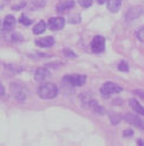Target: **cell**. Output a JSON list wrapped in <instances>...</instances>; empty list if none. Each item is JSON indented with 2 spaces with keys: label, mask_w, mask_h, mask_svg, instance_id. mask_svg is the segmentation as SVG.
Here are the masks:
<instances>
[{
  "label": "cell",
  "mask_w": 144,
  "mask_h": 146,
  "mask_svg": "<svg viewBox=\"0 0 144 146\" xmlns=\"http://www.w3.org/2000/svg\"><path fill=\"white\" fill-rule=\"evenodd\" d=\"M38 95L41 99H45V100L54 99L58 95V87L53 83L44 82L38 87Z\"/></svg>",
  "instance_id": "obj_1"
},
{
  "label": "cell",
  "mask_w": 144,
  "mask_h": 146,
  "mask_svg": "<svg viewBox=\"0 0 144 146\" xmlns=\"http://www.w3.org/2000/svg\"><path fill=\"white\" fill-rule=\"evenodd\" d=\"M10 90H11V94L13 95V98L20 102L25 101L27 98V89H26V87L23 86L21 83L13 82L10 86Z\"/></svg>",
  "instance_id": "obj_2"
},
{
  "label": "cell",
  "mask_w": 144,
  "mask_h": 146,
  "mask_svg": "<svg viewBox=\"0 0 144 146\" xmlns=\"http://www.w3.org/2000/svg\"><path fill=\"white\" fill-rule=\"evenodd\" d=\"M122 92V87H119L118 84L113 83V82H106L100 88V94L104 98H109L111 94H118Z\"/></svg>",
  "instance_id": "obj_3"
},
{
  "label": "cell",
  "mask_w": 144,
  "mask_h": 146,
  "mask_svg": "<svg viewBox=\"0 0 144 146\" xmlns=\"http://www.w3.org/2000/svg\"><path fill=\"white\" fill-rule=\"evenodd\" d=\"M124 119H125L126 122H129L130 125L135 126L136 128H138V129H144V121L139 118V116L136 115L135 113H128V114H125Z\"/></svg>",
  "instance_id": "obj_4"
},
{
  "label": "cell",
  "mask_w": 144,
  "mask_h": 146,
  "mask_svg": "<svg viewBox=\"0 0 144 146\" xmlns=\"http://www.w3.org/2000/svg\"><path fill=\"white\" fill-rule=\"evenodd\" d=\"M91 49L95 54L103 52L105 50V39L103 37H100V36H96L91 42Z\"/></svg>",
  "instance_id": "obj_5"
},
{
  "label": "cell",
  "mask_w": 144,
  "mask_h": 146,
  "mask_svg": "<svg viewBox=\"0 0 144 146\" xmlns=\"http://www.w3.org/2000/svg\"><path fill=\"white\" fill-rule=\"evenodd\" d=\"M63 81L70 83L72 87H81L85 83L86 77L83 76V75H69V76L64 77Z\"/></svg>",
  "instance_id": "obj_6"
},
{
  "label": "cell",
  "mask_w": 144,
  "mask_h": 146,
  "mask_svg": "<svg viewBox=\"0 0 144 146\" xmlns=\"http://www.w3.org/2000/svg\"><path fill=\"white\" fill-rule=\"evenodd\" d=\"M143 12H144L143 7H141V6H134V7H131V9L126 12V14H125V20L131 21V20H134V19H137V18H139V17L142 16Z\"/></svg>",
  "instance_id": "obj_7"
},
{
  "label": "cell",
  "mask_w": 144,
  "mask_h": 146,
  "mask_svg": "<svg viewBox=\"0 0 144 146\" xmlns=\"http://www.w3.org/2000/svg\"><path fill=\"white\" fill-rule=\"evenodd\" d=\"M65 26V19L62 17H54L48 20V27L53 31H58Z\"/></svg>",
  "instance_id": "obj_8"
},
{
  "label": "cell",
  "mask_w": 144,
  "mask_h": 146,
  "mask_svg": "<svg viewBox=\"0 0 144 146\" xmlns=\"http://www.w3.org/2000/svg\"><path fill=\"white\" fill-rule=\"evenodd\" d=\"M50 76H51V74H50V71L46 68H38L34 72V78H35V81H38V82L46 81V80L50 78Z\"/></svg>",
  "instance_id": "obj_9"
},
{
  "label": "cell",
  "mask_w": 144,
  "mask_h": 146,
  "mask_svg": "<svg viewBox=\"0 0 144 146\" xmlns=\"http://www.w3.org/2000/svg\"><path fill=\"white\" fill-rule=\"evenodd\" d=\"M35 44L40 48H50L54 44V38L51 36H47V37H43L35 40Z\"/></svg>",
  "instance_id": "obj_10"
},
{
  "label": "cell",
  "mask_w": 144,
  "mask_h": 146,
  "mask_svg": "<svg viewBox=\"0 0 144 146\" xmlns=\"http://www.w3.org/2000/svg\"><path fill=\"white\" fill-rule=\"evenodd\" d=\"M16 26V18L13 16H6V18L4 19V23H3V30L4 31H11Z\"/></svg>",
  "instance_id": "obj_11"
},
{
  "label": "cell",
  "mask_w": 144,
  "mask_h": 146,
  "mask_svg": "<svg viewBox=\"0 0 144 146\" xmlns=\"http://www.w3.org/2000/svg\"><path fill=\"white\" fill-rule=\"evenodd\" d=\"M122 6V0H106V7L110 12H117Z\"/></svg>",
  "instance_id": "obj_12"
},
{
  "label": "cell",
  "mask_w": 144,
  "mask_h": 146,
  "mask_svg": "<svg viewBox=\"0 0 144 146\" xmlns=\"http://www.w3.org/2000/svg\"><path fill=\"white\" fill-rule=\"evenodd\" d=\"M75 6V1L73 0H67V1H64L62 4H59L58 6H57V11H58L59 13H64L69 11L70 9H72V7Z\"/></svg>",
  "instance_id": "obj_13"
},
{
  "label": "cell",
  "mask_w": 144,
  "mask_h": 146,
  "mask_svg": "<svg viewBox=\"0 0 144 146\" xmlns=\"http://www.w3.org/2000/svg\"><path fill=\"white\" fill-rule=\"evenodd\" d=\"M46 4V0H30L27 3V6L30 10H38L41 9L43 6H45Z\"/></svg>",
  "instance_id": "obj_14"
},
{
  "label": "cell",
  "mask_w": 144,
  "mask_h": 146,
  "mask_svg": "<svg viewBox=\"0 0 144 146\" xmlns=\"http://www.w3.org/2000/svg\"><path fill=\"white\" fill-rule=\"evenodd\" d=\"M130 107L135 111V113H138L141 115H144V107L141 106L136 100H130Z\"/></svg>",
  "instance_id": "obj_15"
},
{
  "label": "cell",
  "mask_w": 144,
  "mask_h": 146,
  "mask_svg": "<svg viewBox=\"0 0 144 146\" xmlns=\"http://www.w3.org/2000/svg\"><path fill=\"white\" fill-rule=\"evenodd\" d=\"M46 30V24H45V21H39L38 24H35L34 25V27H33V33L34 35H40V33H43Z\"/></svg>",
  "instance_id": "obj_16"
},
{
  "label": "cell",
  "mask_w": 144,
  "mask_h": 146,
  "mask_svg": "<svg viewBox=\"0 0 144 146\" xmlns=\"http://www.w3.org/2000/svg\"><path fill=\"white\" fill-rule=\"evenodd\" d=\"M89 107L92 109L93 112H96V113H99V114H103V113H104V112H103V111H104L103 107H102V106H99V105L97 104V101H95L93 99H92V101L90 102Z\"/></svg>",
  "instance_id": "obj_17"
},
{
  "label": "cell",
  "mask_w": 144,
  "mask_h": 146,
  "mask_svg": "<svg viewBox=\"0 0 144 146\" xmlns=\"http://www.w3.org/2000/svg\"><path fill=\"white\" fill-rule=\"evenodd\" d=\"M110 120H111V122L113 123V125H117V123H119V121L122 120V116L119 115V114H111L110 115Z\"/></svg>",
  "instance_id": "obj_18"
},
{
  "label": "cell",
  "mask_w": 144,
  "mask_h": 146,
  "mask_svg": "<svg viewBox=\"0 0 144 146\" xmlns=\"http://www.w3.org/2000/svg\"><path fill=\"white\" fill-rule=\"evenodd\" d=\"M19 21H20V23L23 24V25H25V26H28V25H31V24H32V20H31L30 18H27L25 14H23V16L20 17Z\"/></svg>",
  "instance_id": "obj_19"
},
{
  "label": "cell",
  "mask_w": 144,
  "mask_h": 146,
  "mask_svg": "<svg viewBox=\"0 0 144 146\" xmlns=\"http://www.w3.org/2000/svg\"><path fill=\"white\" fill-rule=\"evenodd\" d=\"M92 1H93V0H78L79 5H81L82 7H84V9H88V7H90L92 5Z\"/></svg>",
  "instance_id": "obj_20"
},
{
  "label": "cell",
  "mask_w": 144,
  "mask_h": 146,
  "mask_svg": "<svg viewBox=\"0 0 144 146\" xmlns=\"http://www.w3.org/2000/svg\"><path fill=\"white\" fill-rule=\"evenodd\" d=\"M136 37H137L141 42H144V26L136 31Z\"/></svg>",
  "instance_id": "obj_21"
},
{
  "label": "cell",
  "mask_w": 144,
  "mask_h": 146,
  "mask_svg": "<svg viewBox=\"0 0 144 146\" xmlns=\"http://www.w3.org/2000/svg\"><path fill=\"white\" fill-rule=\"evenodd\" d=\"M5 68L12 70L13 72H19V71L23 70V68H21V67H17V65H5Z\"/></svg>",
  "instance_id": "obj_22"
},
{
  "label": "cell",
  "mask_w": 144,
  "mask_h": 146,
  "mask_svg": "<svg viewBox=\"0 0 144 146\" xmlns=\"http://www.w3.org/2000/svg\"><path fill=\"white\" fill-rule=\"evenodd\" d=\"M118 69L120 71H129V64L126 62H120L118 64Z\"/></svg>",
  "instance_id": "obj_23"
},
{
  "label": "cell",
  "mask_w": 144,
  "mask_h": 146,
  "mask_svg": "<svg viewBox=\"0 0 144 146\" xmlns=\"http://www.w3.org/2000/svg\"><path fill=\"white\" fill-rule=\"evenodd\" d=\"M63 52H64V55H65L66 57H72V58L77 57V55H76L72 50H70V49H64V50H63Z\"/></svg>",
  "instance_id": "obj_24"
},
{
  "label": "cell",
  "mask_w": 144,
  "mask_h": 146,
  "mask_svg": "<svg viewBox=\"0 0 144 146\" xmlns=\"http://www.w3.org/2000/svg\"><path fill=\"white\" fill-rule=\"evenodd\" d=\"M69 21H70V23H72V24H77V23L81 21V17L77 16V14H75V16H71L69 18Z\"/></svg>",
  "instance_id": "obj_25"
},
{
  "label": "cell",
  "mask_w": 144,
  "mask_h": 146,
  "mask_svg": "<svg viewBox=\"0 0 144 146\" xmlns=\"http://www.w3.org/2000/svg\"><path fill=\"white\" fill-rule=\"evenodd\" d=\"M24 38H23V36H21L20 33H12V40L14 42H21Z\"/></svg>",
  "instance_id": "obj_26"
},
{
  "label": "cell",
  "mask_w": 144,
  "mask_h": 146,
  "mask_svg": "<svg viewBox=\"0 0 144 146\" xmlns=\"http://www.w3.org/2000/svg\"><path fill=\"white\" fill-rule=\"evenodd\" d=\"M134 94H136V95H137V96H139L141 99H143V100H144V90L136 89V90H134Z\"/></svg>",
  "instance_id": "obj_27"
},
{
  "label": "cell",
  "mask_w": 144,
  "mask_h": 146,
  "mask_svg": "<svg viewBox=\"0 0 144 146\" xmlns=\"http://www.w3.org/2000/svg\"><path fill=\"white\" fill-rule=\"evenodd\" d=\"M3 95H5V88H4L3 83L0 82V96H3Z\"/></svg>",
  "instance_id": "obj_28"
},
{
  "label": "cell",
  "mask_w": 144,
  "mask_h": 146,
  "mask_svg": "<svg viewBox=\"0 0 144 146\" xmlns=\"http://www.w3.org/2000/svg\"><path fill=\"white\" fill-rule=\"evenodd\" d=\"M25 5H26V3H21L20 5H17V6H13V7H12V9H13V10H19V9H21V7H24Z\"/></svg>",
  "instance_id": "obj_29"
},
{
  "label": "cell",
  "mask_w": 144,
  "mask_h": 146,
  "mask_svg": "<svg viewBox=\"0 0 144 146\" xmlns=\"http://www.w3.org/2000/svg\"><path fill=\"white\" fill-rule=\"evenodd\" d=\"M132 134V131H125V132L123 133L124 137H129V135H131Z\"/></svg>",
  "instance_id": "obj_30"
},
{
  "label": "cell",
  "mask_w": 144,
  "mask_h": 146,
  "mask_svg": "<svg viewBox=\"0 0 144 146\" xmlns=\"http://www.w3.org/2000/svg\"><path fill=\"white\" fill-rule=\"evenodd\" d=\"M138 146H144V141L143 140H138Z\"/></svg>",
  "instance_id": "obj_31"
},
{
  "label": "cell",
  "mask_w": 144,
  "mask_h": 146,
  "mask_svg": "<svg viewBox=\"0 0 144 146\" xmlns=\"http://www.w3.org/2000/svg\"><path fill=\"white\" fill-rule=\"evenodd\" d=\"M97 1H98L99 4H104V3H106V0H97Z\"/></svg>",
  "instance_id": "obj_32"
},
{
  "label": "cell",
  "mask_w": 144,
  "mask_h": 146,
  "mask_svg": "<svg viewBox=\"0 0 144 146\" xmlns=\"http://www.w3.org/2000/svg\"><path fill=\"white\" fill-rule=\"evenodd\" d=\"M0 25H1V21H0Z\"/></svg>",
  "instance_id": "obj_33"
}]
</instances>
